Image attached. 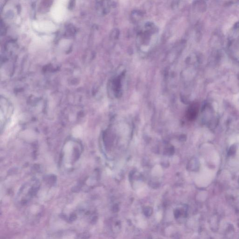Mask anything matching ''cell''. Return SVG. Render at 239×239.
<instances>
[{
    "label": "cell",
    "mask_w": 239,
    "mask_h": 239,
    "mask_svg": "<svg viewBox=\"0 0 239 239\" xmlns=\"http://www.w3.org/2000/svg\"><path fill=\"white\" fill-rule=\"evenodd\" d=\"M198 112V106L196 105H193L188 110V117L191 119H194L197 116Z\"/></svg>",
    "instance_id": "obj_2"
},
{
    "label": "cell",
    "mask_w": 239,
    "mask_h": 239,
    "mask_svg": "<svg viewBox=\"0 0 239 239\" xmlns=\"http://www.w3.org/2000/svg\"><path fill=\"white\" fill-rule=\"evenodd\" d=\"M64 2H59L52 8V15L56 21L59 22L64 19L66 13V8Z\"/></svg>",
    "instance_id": "obj_1"
}]
</instances>
